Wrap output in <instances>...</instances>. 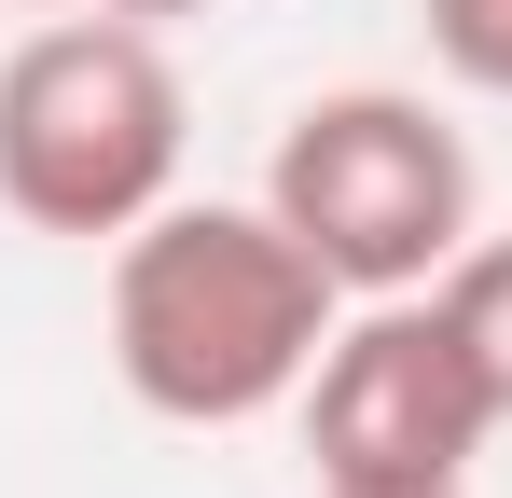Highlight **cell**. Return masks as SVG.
<instances>
[{"label": "cell", "mask_w": 512, "mask_h": 498, "mask_svg": "<svg viewBox=\"0 0 512 498\" xmlns=\"http://www.w3.org/2000/svg\"><path fill=\"white\" fill-rule=\"evenodd\" d=\"M111 14H139V28H167V14H208V0H111Z\"/></svg>", "instance_id": "8"}, {"label": "cell", "mask_w": 512, "mask_h": 498, "mask_svg": "<svg viewBox=\"0 0 512 498\" xmlns=\"http://www.w3.org/2000/svg\"><path fill=\"white\" fill-rule=\"evenodd\" d=\"M14 14H70V0H14Z\"/></svg>", "instance_id": "9"}, {"label": "cell", "mask_w": 512, "mask_h": 498, "mask_svg": "<svg viewBox=\"0 0 512 498\" xmlns=\"http://www.w3.org/2000/svg\"><path fill=\"white\" fill-rule=\"evenodd\" d=\"M263 208L333 263L346 305L443 291V263L471 249V139L429 111L416 83H333L277 125Z\"/></svg>", "instance_id": "3"}, {"label": "cell", "mask_w": 512, "mask_h": 498, "mask_svg": "<svg viewBox=\"0 0 512 498\" xmlns=\"http://www.w3.org/2000/svg\"><path fill=\"white\" fill-rule=\"evenodd\" d=\"M429 56L471 97H512V0H429Z\"/></svg>", "instance_id": "6"}, {"label": "cell", "mask_w": 512, "mask_h": 498, "mask_svg": "<svg viewBox=\"0 0 512 498\" xmlns=\"http://www.w3.org/2000/svg\"><path fill=\"white\" fill-rule=\"evenodd\" d=\"M499 443V388L471 360V332L443 319V291H388L333 319L305 374V457L319 485H471V457Z\"/></svg>", "instance_id": "4"}, {"label": "cell", "mask_w": 512, "mask_h": 498, "mask_svg": "<svg viewBox=\"0 0 512 498\" xmlns=\"http://www.w3.org/2000/svg\"><path fill=\"white\" fill-rule=\"evenodd\" d=\"M346 291L333 263L291 236L277 208H153L139 236H111V374L180 429H250L305 402Z\"/></svg>", "instance_id": "1"}, {"label": "cell", "mask_w": 512, "mask_h": 498, "mask_svg": "<svg viewBox=\"0 0 512 498\" xmlns=\"http://www.w3.org/2000/svg\"><path fill=\"white\" fill-rule=\"evenodd\" d=\"M443 319L471 332V360H485V388H499V429H512V236H471L443 263Z\"/></svg>", "instance_id": "5"}, {"label": "cell", "mask_w": 512, "mask_h": 498, "mask_svg": "<svg viewBox=\"0 0 512 498\" xmlns=\"http://www.w3.org/2000/svg\"><path fill=\"white\" fill-rule=\"evenodd\" d=\"M319 498H471V485H319Z\"/></svg>", "instance_id": "7"}, {"label": "cell", "mask_w": 512, "mask_h": 498, "mask_svg": "<svg viewBox=\"0 0 512 498\" xmlns=\"http://www.w3.org/2000/svg\"><path fill=\"white\" fill-rule=\"evenodd\" d=\"M180 70L167 42L111 0L42 14L0 56V208L28 236H139L180 194Z\"/></svg>", "instance_id": "2"}]
</instances>
